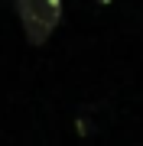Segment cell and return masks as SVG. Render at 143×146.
<instances>
[{
	"label": "cell",
	"mask_w": 143,
	"mask_h": 146,
	"mask_svg": "<svg viewBox=\"0 0 143 146\" xmlns=\"http://www.w3.org/2000/svg\"><path fill=\"white\" fill-rule=\"evenodd\" d=\"M16 16L29 46H43L62 23V0H16Z\"/></svg>",
	"instance_id": "cell-1"
}]
</instances>
